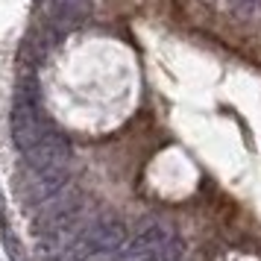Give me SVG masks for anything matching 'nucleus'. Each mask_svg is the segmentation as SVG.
Listing matches in <instances>:
<instances>
[{
	"instance_id": "f257e3e1",
	"label": "nucleus",
	"mask_w": 261,
	"mask_h": 261,
	"mask_svg": "<svg viewBox=\"0 0 261 261\" xmlns=\"http://www.w3.org/2000/svg\"><path fill=\"white\" fill-rule=\"evenodd\" d=\"M47 132H50V126H47V120H44L41 103H38V85L33 76H24L18 83L15 103H12V141L21 153H27Z\"/></svg>"
},
{
	"instance_id": "f03ea898",
	"label": "nucleus",
	"mask_w": 261,
	"mask_h": 261,
	"mask_svg": "<svg viewBox=\"0 0 261 261\" xmlns=\"http://www.w3.org/2000/svg\"><path fill=\"white\" fill-rule=\"evenodd\" d=\"M129 232L123 220L118 217H100L94 223H88L85 235L80 238V244L71 249L68 258H97V255H118L120 249L126 247ZM65 258V261H68Z\"/></svg>"
},
{
	"instance_id": "7ed1b4c3",
	"label": "nucleus",
	"mask_w": 261,
	"mask_h": 261,
	"mask_svg": "<svg viewBox=\"0 0 261 261\" xmlns=\"http://www.w3.org/2000/svg\"><path fill=\"white\" fill-rule=\"evenodd\" d=\"M176 238L170 232V226L159 223V220H150L144 223L135 235H129L126 247L120 249V261H153L155 255H162Z\"/></svg>"
},
{
	"instance_id": "20e7f679",
	"label": "nucleus",
	"mask_w": 261,
	"mask_h": 261,
	"mask_svg": "<svg viewBox=\"0 0 261 261\" xmlns=\"http://www.w3.org/2000/svg\"><path fill=\"white\" fill-rule=\"evenodd\" d=\"M71 155H73L71 141L65 135H59L56 129H50L33 150H27L24 159L30 170H68Z\"/></svg>"
},
{
	"instance_id": "39448f33",
	"label": "nucleus",
	"mask_w": 261,
	"mask_h": 261,
	"mask_svg": "<svg viewBox=\"0 0 261 261\" xmlns=\"http://www.w3.org/2000/svg\"><path fill=\"white\" fill-rule=\"evenodd\" d=\"M65 188H68V170H30V179L24 182L21 194L33 208H38Z\"/></svg>"
},
{
	"instance_id": "423d86ee",
	"label": "nucleus",
	"mask_w": 261,
	"mask_h": 261,
	"mask_svg": "<svg viewBox=\"0 0 261 261\" xmlns=\"http://www.w3.org/2000/svg\"><path fill=\"white\" fill-rule=\"evenodd\" d=\"M91 0H47V15H50V24L56 30H68V27L80 24L83 15L88 12Z\"/></svg>"
}]
</instances>
